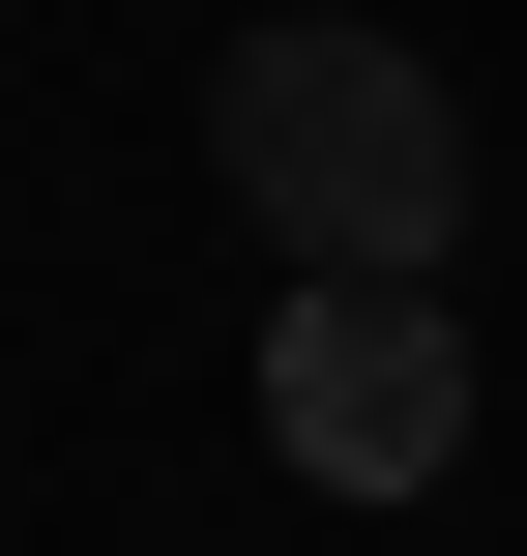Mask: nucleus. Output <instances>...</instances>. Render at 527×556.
Listing matches in <instances>:
<instances>
[{"instance_id":"obj_2","label":"nucleus","mask_w":527,"mask_h":556,"mask_svg":"<svg viewBox=\"0 0 527 556\" xmlns=\"http://www.w3.org/2000/svg\"><path fill=\"white\" fill-rule=\"evenodd\" d=\"M264 440H293L323 498L469 469V323H440V293H293V323H264Z\"/></svg>"},{"instance_id":"obj_1","label":"nucleus","mask_w":527,"mask_h":556,"mask_svg":"<svg viewBox=\"0 0 527 556\" xmlns=\"http://www.w3.org/2000/svg\"><path fill=\"white\" fill-rule=\"evenodd\" d=\"M205 147H235V235L293 293H440V235H469V88L411 29H235Z\"/></svg>"}]
</instances>
